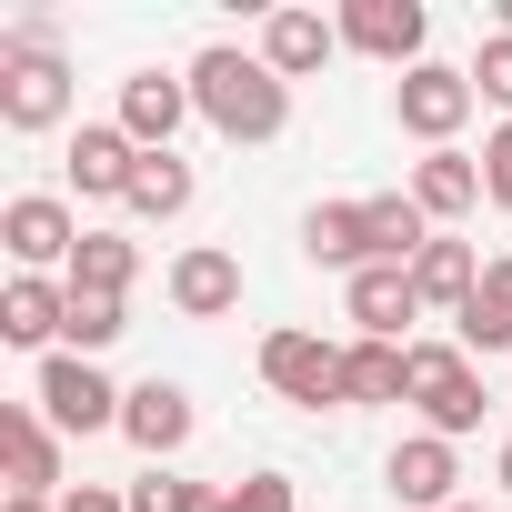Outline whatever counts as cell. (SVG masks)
<instances>
[{"label":"cell","instance_id":"cell-15","mask_svg":"<svg viewBox=\"0 0 512 512\" xmlns=\"http://www.w3.org/2000/svg\"><path fill=\"white\" fill-rule=\"evenodd\" d=\"M352 322H362V342H402V332L422 322V292H412V272H402V262H372V272H352Z\"/></svg>","mask_w":512,"mask_h":512},{"label":"cell","instance_id":"cell-27","mask_svg":"<svg viewBox=\"0 0 512 512\" xmlns=\"http://www.w3.org/2000/svg\"><path fill=\"white\" fill-rule=\"evenodd\" d=\"M472 91H482L492 111H512V41H502V31L482 41V61H472Z\"/></svg>","mask_w":512,"mask_h":512},{"label":"cell","instance_id":"cell-21","mask_svg":"<svg viewBox=\"0 0 512 512\" xmlns=\"http://www.w3.org/2000/svg\"><path fill=\"white\" fill-rule=\"evenodd\" d=\"M131 282H141V251H131L121 231H81V251H71V292L131 302Z\"/></svg>","mask_w":512,"mask_h":512},{"label":"cell","instance_id":"cell-23","mask_svg":"<svg viewBox=\"0 0 512 512\" xmlns=\"http://www.w3.org/2000/svg\"><path fill=\"white\" fill-rule=\"evenodd\" d=\"M131 211H141V221H181V211H191V161H181V151H141Z\"/></svg>","mask_w":512,"mask_h":512},{"label":"cell","instance_id":"cell-2","mask_svg":"<svg viewBox=\"0 0 512 512\" xmlns=\"http://www.w3.org/2000/svg\"><path fill=\"white\" fill-rule=\"evenodd\" d=\"M412 412H422L442 442H462V432L482 422V372H472L462 342H412Z\"/></svg>","mask_w":512,"mask_h":512},{"label":"cell","instance_id":"cell-25","mask_svg":"<svg viewBox=\"0 0 512 512\" xmlns=\"http://www.w3.org/2000/svg\"><path fill=\"white\" fill-rule=\"evenodd\" d=\"M121 332H131V312H121V302H101V292H71V332H61V342H71L81 362H91V352H111Z\"/></svg>","mask_w":512,"mask_h":512},{"label":"cell","instance_id":"cell-5","mask_svg":"<svg viewBox=\"0 0 512 512\" xmlns=\"http://www.w3.org/2000/svg\"><path fill=\"white\" fill-rule=\"evenodd\" d=\"M472 71H452V61H422V71H402V91H392V111H402V131L412 141H432V151H452V131L472 121Z\"/></svg>","mask_w":512,"mask_h":512},{"label":"cell","instance_id":"cell-32","mask_svg":"<svg viewBox=\"0 0 512 512\" xmlns=\"http://www.w3.org/2000/svg\"><path fill=\"white\" fill-rule=\"evenodd\" d=\"M492 21H502V41H512V0H492Z\"/></svg>","mask_w":512,"mask_h":512},{"label":"cell","instance_id":"cell-31","mask_svg":"<svg viewBox=\"0 0 512 512\" xmlns=\"http://www.w3.org/2000/svg\"><path fill=\"white\" fill-rule=\"evenodd\" d=\"M0 512H61V502H41V492H11V502H0Z\"/></svg>","mask_w":512,"mask_h":512},{"label":"cell","instance_id":"cell-34","mask_svg":"<svg viewBox=\"0 0 512 512\" xmlns=\"http://www.w3.org/2000/svg\"><path fill=\"white\" fill-rule=\"evenodd\" d=\"M452 512H482V502H452Z\"/></svg>","mask_w":512,"mask_h":512},{"label":"cell","instance_id":"cell-26","mask_svg":"<svg viewBox=\"0 0 512 512\" xmlns=\"http://www.w3.org/2000/svg\"><path fill=\"white\" fill-rule=\"evenodd\" d=\"M131 512H221L201 482H171V472H141L131 482Z\"/></svg>","mask_w":512,"mask_h":512},{"label":"cell","instance_id":"cell-8","mask_svg":"<svg viewBox=\"0 0 512 512\" xmlns=\"http://www.w3.org/2000/svg\"><path fill=\"white\" fill-rule=\"evenodd\" d=\"M342 41H352V51H372V61H402V71H422V41H432V21H422V0H352V11H342Z\"/></svg>","mask_w":512,"mask_h":512},{"label":"cell","instance_id":"cell-17","mask_svg":"<svg viewBox=\"0 0 512 512\" xmlns=\"http://www.w3.org/2000/svg\"><path fill=\"white\" fill-rule=\"evenodd\" d=\"M342 402H352V412L412 402V342H352V352H342Z\"/></svg>","mask_w":512,"mask_h":512},{"label":"cell","instance_id":"cell-7","mask_svg":"<svg viewBox=\"0 0 512 512\" xmlns=\"http://www.w3.org/2000/svg\"><path fill=\"white\" fill-rule=\"evenodd\" d=\"M0 241H11V262H21V272H51V262H71V251H81V221H71V201L21 191L11 211H0Z\"/></svg>","mask_w":512,"mask_h":512},{"label":"cell","instance_id":"cell-6","mask_svg":"<svg viewBox=\"0 0 512 512\" xmlns=\"http://www.w3.org/2000/svg\"><path fill=\"white\" fill-rule=\"evenodd\" d=\"M262 382H272L282 402L322 412V402H342V352H332L322 332H272V342H262Z\"/></svg>","mask_w":512,"mask_h":512},{"label":"cell","instance_id":"cell-9","mask_svg":"<svg viewBox=\"0 0 512 512\" xmlns=\"http://www.w3.org/2000/svg\"><path fill=\"white\" fill-rule=\"evenodd\" d=\"M131 171H141V141L121 121H81L71 131V181L81 201H131Z\"/></svg>","mask_w":512,"mask_h":512},{"label":"cell","instance_id":"cell-33","mask_svg":"<svg viewBox=\"0 0 512 512\" xmlns=\"http://www.w3.org/2000/svg\"><path fill=\"white\" fill-rule=\"evenodd\" d=\"M502 492H512V442H502Z\"/></svg>","mask_w":512,"mask_h":512},{"label":"cell","instance_id":"cell-18","mask_svg":"<svg viewBox=\"0 0 512 512\" xmlns=\"http://www.w3.org/2000/svg\"><path fill=\"white\" fill-rule=\"evenodd\" d=\"M121 432H131L151 462H171V452L191 442V392H181V382H141V392L121 402Z\"/></svg>","mask_w":512,"mask_h":512},{"label":"cell","instance_id":"cell-28","mask_svg":"<svg viewBox=\"0 0 512 512\" xmlns=\"http://www.w3.org/2000/svg\"><path fill=\"white\" fill-rule=\"evenodd\" d=\"M221 512H292V472H251L241 492H221Z\"/></svg>","mask_w":512,"mask_h":512},{"label":"cell","instance_id":"cell-19","mask_svg":"<svg viewBox=\"0 0 512 512\" xmlns=\"http://www.w3.org/2000/svg\"><path fill=\"white\" fill-rule=\"evenodd\" d=\"M412 292H422V312H452V322H462V302L482 292V262H472V241H442V231H432V251L412 262Z\"/></svg>","mask_w":512,"mask_h":512},{"label":"cell","instance_id":"cell-11","mask_svg":"<svg viewBox=\"0 0 512 512\" xmlns=\"http://www.w3.org/2000/svg\"><path fill=\"white\" fill-rule=\"evenodd\" d=\"M171 312H181V322L241 312V262H231L221 241H201V251H181V262H171Z\"/></svg>","mask_w":512,"mask_h":512},{"label":"cell","instance_id":"cell-13","mask_svg":"<svg viewBox=\"0 0 512 512\" xmlns=\"http://www.w3.org/2000/svg\"><path fill=\"white\" fill-rule=\"evenodd\" d=\"M71 332V282H41V272H11V292H0V342H21V352H41V342H61Z\"/></svg>","mask_w":512,"mask_h":512},{"label":"cell","instance_id":"cell-24","mask_svg":"<svg viewBox=\"0 0 512 512\" xmlns=\"http://www.w3.org/2000/svg\"><path fill=\"white\" fill-rule=\"evenodd\" d=\"M512 342V262H482V292L462 302V352H502Z\"/></svg>","mask_w":512,"mask_h":512},{"label":"cell","instance_id":"cell-20","mask_svg":"<svg viewBox=\"0 0 512 512\" xmlns=\"http://www.w3.org/2000/svg\"><path fill=\"white\" fill-rule=\"evenodd\" d=\"M412 201H422V221H462V211L482 201V161H462V151H422V161H412Z\"/></svg>","mask_w":512,"mask_h":512},{"label":"cell","instance_id":"cell-22","mask_svg":"<svg viewBox=\"0 0 512 512\" xmlns=\"http://www.w3.org/2000/svg\"><path fill=\"white\" fill-rule=\"evenodd\" d=\"M302 251L322 272H372V241H362V201H322L312 221H302Z\"/></svg>","mask_w":512,"mask_h":512},{"label":"cell","instance_id":"cell-10","mask_svg":"<svg viewBox=\"0 0 512 512\" xmlns=\"http://www.w3.org/2000/svg\"><path fill=\"white\" fill-rule=\"evenodd\" d=\"M0 462H11V492H41L61 482V432L41 422V402H0Z\"/></svg>","mask_w":512,"mask_h":512},{"label":"cell","instance_id":"cell-3","mask_svg":"<svg viewBox=\"0 0 512 512\" xmlns=\"http://www.w3.org/2000/svg\"><path fill=\"white\" fill-rule=\"evenodd\" d=\"M71 111V61L51 41H0V121L11 131H51Z\"/></svg>","mask_w":512,"mask_h":512},{"label":"cell","instance_id":"cell-4","mask_svg":"<svg viewBox=\"0 0 512 512\" xmlns=\"http://www.w3.org/2000/svg\"><path fill=\"white\" fill-rule=\"evenodd\" d=\"M31 402H41V422H51V432H111L131 392H111L81 352H51V362H41V382H31Z\"/></svg>","mask_w":512,"mask_h":512},{"label":"cell","instance_id":"cell-1","mask_svg":"<svg viewBox=\"0 0 512 512\" xmlns=\"http://www.w3.org/2000/svg\"><path fill=\"white\" fill-rule=\"evenodd\" d=\"M191 111H201L221 141H282V121H292V81H282L262 51L211 41V51L191 61Z\"/></svg>","mask_w":512,"mask_h":512},{"label":"cell","instance_id":"cell-14","mask_svg":"<svg viewBox=\"0 0 512 512\" xmlns=\"http://www.w3.org/2000/svg\"><path fill=\"white\" fill-rule=\"evenodd\" d=\"M181 121H191V81H171V71H131V81H121V131H131L141 151H171Z\"/></svg>","mask_w":512,"mask_h":512},{"label":"cell","instance_id":"cell-12","mask_svg":"<svg viewBox=\"0 0 512 512\" xmlns=\"http://www.w3.org/2000/svg\"><path fill=\"white\" fill-rule=\"evenodd\" d=\"M382 482H392V502H412V512H452L462 462H452V442H442V432H412V442L382 462Z\"/></svg>","mask_w":512,"mask_h":512},{"label":"cell","instance_id":"cell-16","mask_svg":"<svg viewBox=\"0 0 512 512\" xmlns=\"http://www.w3.org/2000/svg\"><path fill=\"white\" fill-rule=\"evenodd\" d=\"M332 51H342V21H322V11H272V21H262V61H272L282 81L322 71Z\"/></svg>","mask_w":512,"mask_h":512},{"label":"cell","instance_id":"cell-30","mask_svg":"<svg viewBox=\"0 0 512 512\" xmlns=\"http://www.w3.org/2000/svg\"><path fill=\"white\" fill-rule=\"evenodd\" d=\"M61 512H131V492H101V482H81V492H61Z\"/></svg>","mask_w":512,"mask_h":512},{"label":"cell","instance_id":"cell-29","mask_svg":"<svg viewBox=\"0 0 512 512\" xmlns=\"http://www.w3.org/2000/svg\"><path fill=\"white\" fill-rule=\"evenodd\" d=\"M482 201H502V211H512V121L482 141Z\"/></svg>","mask_w":512,"mask_h":512}]
</instances>
